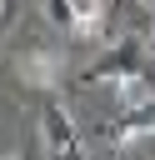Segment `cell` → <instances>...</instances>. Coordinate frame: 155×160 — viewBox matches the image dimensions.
<instances>
[{
  "label": "cell",
  "instance_id": "4",
  "mask_svg": "<svg viewBox=\"0 0 155 160\" xmlns=\"http://www.w3.org/2000/svg\"><path fill=\"white\" fill-rule=\"evenodd\" d=\"M150 135H155V100L130 105V110L105 130V140H110V145H140V140H150Z\"/></svg>",
  "mask_w": 155,
  "mask_h": 160
},
{
  "label": "cell",
  "instance_id": "6",
  "mask_svg": "<svg viewBox=\"0 0 155 160\" xmlns=\"http://www.w3.org/2000/svg\"><path fill=\"white\" fill-rule=\"evenodd\" d=\"M50 20H55V25H65V30H70V5H65V0H50Z\"/></svg>",
  "mask_w": 155,
  "mask_h": 160
},
{
  "label": "cell",
  "instance_id": "9",
  "mask_svg": "<svg viewBox=\"0 0 155 160\" xmlns=\"http://www.w3.org/2000/svg\"><path fill=\"white\" fill-rule=\"evenodd\" d=\"M105 5H110V0H105Z\"/></svg>",
  "mask_w": 155,
  "mask_h": 160
},
{
  "label": "cell",
  "instance_id": "10",
  "mask_svg": "<svg viewBox=\"0 0 155 160\" xmlns=\"http://www.w3.org/2000/svg\"><path fill=\"white\" fill-rule=\"evenodd\" d=\"M150 5H155V0H150Z\"/></svg>",
  "mask_w": 155,
  "mask_h": 160
},
{
  "label": "cell",
  "instance_id": "1",
  "mask_svg": "<svg viewBox=\"0 0 155 160\" xmlns=\"http://www.w3.org/2000/svg\"><path fill=\"white\" fill-rule=\"evenodd\" d=\"M40 145H45V160H85L80 130H75L65 105H45L40 110Z\"/></svg>",
  "mask_w": 155,
  "mask_h": 160
},
{
  "label": "cell",
  "instance_id": "8",
  "mask_svg": "<svg viewBox=\"0 0 155 160\" xmlns=\"http://www.w3.org/2000/svg\"><path fill=\"white\" fill-rule=\"evenodd\" d=\"M0 160H15V155H0Z\"/></svg>",
  "mask_w": 155,
  "mask_h": 160
},
{
  "label": "cell",
  "instance_id": "7",
  "mask_svg": "<svg viewBox=\"0 0 155 160\" xmlns=\"http://www.w3.org/2000/svg\"><path fill=\"white\" fill-rule=\"evenodd\" d=\"M10 5H15V0H0V20H5V15H10Z\"/></svg>",
  "mask_w": 155,
  "mask_h": 160
},
{
  "label": "cell",
  "instance_id": "3",
  "mask_svg": "<svg viewBox=\"0 0 155 160\" xmlns=\"http://www.w3.org/2000/svg\"><path fill=\"white\" fill-rule=\"evenodd\" d=\"M130 75H140V40L115 45V50H110V60H105V65H95V70L85 75V85H120V80H130Z\"/></svg>",
  "mask_w": 155,
  "mask_h": 160
},
{
  "label": "cell",
  "instance_id": "2",
  "mask_svg": "<svg viewBox=\"0 0 155 160\" xmlns=\"http://www.w3.org/2000/svg\"><path fill=\"white\" fill-rule=\"evenodd\" d=\"M15 75L30 85V90H55L60 75H65V55L50 50V45H30L15 55Z\"/></svg>",
  "mask_w": 155,
  "mask_h": 160
},
{
  "label": "cell",
  "instance_id": "5",
  "mask_svg": "<svg viewBox=\"0 0 155 160\" xmlns=\"http://www.w3.org/2000/svg\"><path fill=\"white\" fill-rule=\"evenodd\" d=\"M65 5H70V30H75V35H95V30H100L105 0H65Z\"/></svg>",
  "mask_w": 155,
  "mask_h": 160
}]
</instances>
